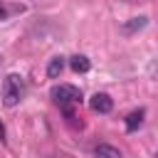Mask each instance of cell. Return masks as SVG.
I'll return each mask as SVG.
<instances>
[{
  "label": "cell",
  "mask_w": 158,
  "mask_h": 158,
  "mask_svg": "<svg viewBox=\"0 0 158 158\" xmlns=\"http://www.w3.org/2000/svg\"><path fill=\"white\" fill-rule=\"evenodd\" d=\"M22 89H25L22 77H17V74H7L5 81H2V104L10 106V109L17 106V101L22 99Z\"/></svg>",
  "instance_id": "obj_1"
},
{
  "label": "cell",
  "mask_w": 158,
  "mask_h": 158,
  "mask_svg": "<svg viewBox=\"0 0 158 158\" xmlns=\"http://www.w3.org/2000/svg\"><path fill=\"white\" fill-rule=\"evenodd\" d=\"M52 99H54V104L67 109V106L81 101V91L77 86H72V84H57V86H52Z\"/></svg>",
  "instance_id": "obj_2"
},
{
  "label": "cell",
  "mask_w": 158,
  "mask_h": 158,
  "mask_svg": "<svg viewBox=\"0 0 158 158\" xmlns=\"http://www.w3.org/2000/svg\"><path fill=\"white\" fill-rule=\"evenodd\" d=\"M89 106H91V111H96V114H109V111L114 109V101H111L109 94H94L91 101H89Z\"/></svg>",
  "instance_id": "obj_3"
},
{
  "label": "cell",
  "mask_w": 158,
  "mask_h": 158,
  "mask_svg": "<svg viewBox=\"0 0 158 158\" xmlns=\"http://www.w3.org/2000/svg\"><path fill=\"white\" fill-rule=\"evenodd\" d=\"M94 158H123V153L116 148V146H109V143H99L94 148Z\"/></svg>",
  "instance_id": "obj_4"
},
{
  "label": "cell",
  "mask_w": 158,
  "mask_h": 158,
  "mask_svg": "<svg viewBox=\"0 0 158 158\" xmlns=\"http://www.w3.org/2000/svg\"><path fill=\"white\" fill-rule=\"evenodd\" d=\"M69 67H72V72H77V74H86V72L91 69V62H89V57H84V54H74V57L69 59Z\"/></svg>",
  "instance_id": "obj_5"
},
{
  "label": "cell",
  "mask_w": 158,
  "mask_h": 158,
  "mask_svg": "<svg viewBox=\"0 0 158 158\" xmlns=\"http://www.w3.org/2000/svg\"><path fill=\"white\" fill-rule=\"evenodd\" d=\"M64 72V57H52L49 64H47V77L49 79H59Z\"/></svg>",
  "instance_id": "obj_6"
},
{
  "label": "cell",
  "mask_w": 158,
  "mask_h": 158,
  "mask_svg": "<svg viewBox=\"0 0 158 158\" xmlns=\"http://www.w3.org/2000/svg\"><path fill=\"white\" fill-rule=\"evenodd\" d=\"M141 123H143V109H138V111H131V114L126 116V131H136Z\"/></svg>",
  "instance_id": "obj_7"
},
{
  "label": "cell",
  "mask_w": 158,
  "mask_h": 158,
  "mask_svg": "<svg viewBox=\"0 0 158 158\" xmlns=\"http://www.w3.org/2000/svg\"><path fill=\"white\" fill-rule=\"evenodd\" d=\"M146 22H148V17H131V22H126V25H123V32H126V35L138 32V30H143V27H146Z\"/></svg>",
  "instance_id": "obj_8"
},
{
  "label": "cell",
  "mask_w": 158,
  "mask_h": 158,
  "mask_svg": "<svg viewBox=\"0 0 158 158\" xmlns=\"http://www.w3.org/2000/svg\"><path fill=\"white\" fill-rule=\"evenodd\" d=\"M5 17H7V10H5L2 5H0V20H5Z\"/></svg>",
  "instance_id": "obj_9"
},
{
  "label": "cell",
  "mask_w": 158,
  "mask_h": 158,
  "mask_svg": "<svg viewBox=\"0 0 158 158\" xmlns=\"http://www.w3.org/2000/svg\"><path fill=\"white\" fill-rule=\"evenodd\" d=\"M0 138H5V128H2V123H0Z\"/></svg>",
  "instance_id": "obj_10"
}]
</instances>
